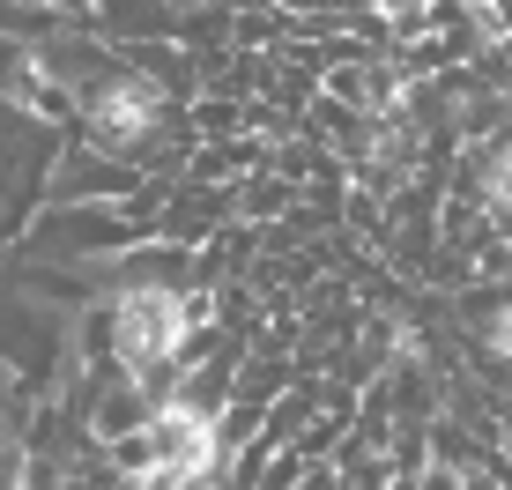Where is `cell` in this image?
<instances>
[{
	"label": "cell",
	"mask_w": 512,
	"mask_h": 490,
	"mask_svg": "<svg viewBox=\"0 0 512 490\" xmlns=\"http://www.w3.org/2000/svg\"><path fill=\"white\" fill-rule=\"evenodd\" d=\"M193 327H208V297H179V290H127L112 305V357L127 364V379L149 387L171 357L186 349Z\"/></svg>",
	"instance_id": "6da1fadb"
},
{
	"label": "cell",
	"mask_w": 512,
	"mask_h": 490,
	"mask_svg": "<svg viewBox=\"0 0 512 490\" xmlns=\"http://www.w3.org/2000/svg\"><path fill=\"white\" fill-rule=\"evenodd\" d=\"M141 446H149V461L179 468V476H208V468H216V416H208L201 401L171 394V401H156V409H149Z\"/></svg>",
	"instance_id": "7a4b0ae2"
},
{
	"label": "cell",
	"mask_w": 512,
	"mask_h": 490,
	"mask_svg": "<svg viewBox=\"0 0 512 490\" xmlns=\"http://www.w3.org/2000/svg\"><path fill=\"white\" fill-rule=\"evenodd\" d=\"M82 127H90L97 149H134V142H149V127H156V90H149V82H134V75L97 82L90 104H82Z\"/></svg>",
	"instance_id": "3957f363"
},
{
	"label": "cell",
	"mask_w": 512,
	"mask_h": 490,
	"mask_svg": "<svg viewBox=\"0 0 512 490\" xmlns=\"http://www.w3.org/2000/svg\"><path fill=\"white\" fill-rule=\"evenodd\" d=\"M483 194H490V208H505V216H512V142L483 164Z\"/></svg>",
	"instance_id": "277c9868"
},
{
	"label": "cell",
	"mask_w": 512,
	"mask_h": 490,
	"mask_svg": "<svg viewBox=\"0 0 512 490\" xmlns=\"http://www.w3.org/2000/svg\"><path fill=\"white\" fill-rule=\"evenodd\" d=\"M201 476H179V468H164V461H141L134 476H127V490H193Z\"/></svg>",
	"instance_id": "5b68a950"
},
{
	"label": "cell",
	"mask_w": 512,
	"mask_h": 490,
	"mask_svg": "<svg viewBox=\"0 0 512 490\" xmlns=\"http://www.w3.org/2000/svg\"><path fill=\"white\" fill-rule=\"evenodd\" d=\"M483 349H490V357H512V297L483 320Z\"/></svg>",
	"instance_id": "8992f818"
},
{
	"label": "cell",
	"mask_w": 512,
	"mask_h": 490,
	"mask_svg": "<svg viewBox=\"0 0 512 490\" xmlns=\"http://www.w3.org/2000/svg\"><path fill=\"white\" fill-rule=\"evenodd\" d=\"M423 490H461V468H446V461L423 468Z\"/></svg>",
	"instance_id": "52a82bcc"
},
{
	"label": "cell",
	"mask_w": 512,
	"mask_h": 490,
	"mask_svg": "<svg viewBox=\"0 0 512 490\" xmlns=\"http://www.w3.org/2000/svg\"><path fill=\"white\" fill-rule=\"evenodd\" d=\"M386 15H394V23H409V8H423V0H379Z\"/></svg>",
	"instance_id": "ba28073f"
}]
</instances>
